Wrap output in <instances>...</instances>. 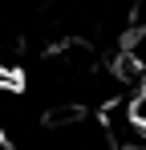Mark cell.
Instances as JSON below:
<instances>
[{
    "label": "cell",
    "mask_w": 146,
    "mask_h": 150,
    "mask_svg": "<svg viewBox=\"0 0 146 150\" xmlns=\"http://www.w3.org/2000/svg\"><path fill=\"white\" fill-rule=\"evenodd\" d=\"M130 114H134V122L146 130V85H138V98L130 101Z\"/></svg>",
    "instance_id": "1"
}]
</instances>
